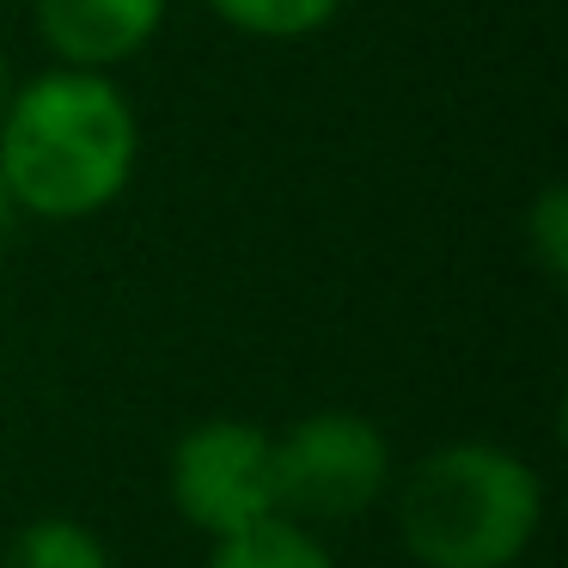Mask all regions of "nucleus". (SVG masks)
Instances as JSON below:
<instances>
[{
  "mask_svg": "<svg viewBox=\"0 0 568 568\" xmlns=\"http://www.w3.org/2000/svg\"><path fill=\"white\" fill-rule=\"evenodd\" d=\"M141 172V116L111 74L38 68L0 104V184L19 214L74 226L116 209Z\"/></svg>",
  "mask_w": 568,
  "mask_h": 568,
  "instance_id": "obj_1",
  "label": "nucleus"
},
{
  "mask_svg": "<svg viewBox=\"0 0 568 568\" xmlns=\"http://www.w3.org/2000/svg\"><path fill=\"white\" fill-rule=\"evenodd\" d=\"M392 519L422 568H514L544 531V477L501 440H440L392 477Z\"/></svg>",
  "mask_w": 568,
  "mask_h": 568,
  "instance_id": "obj_2",
  "label": "nucleus"
},
{
  "mask_svg": "<svg viewBox=\"0 0 568 568\" xmlns=\"http://www.w3.org/2000/svg\"><path fill=\"white\" fill-rule=\"evenodd\" d=\"M392 440L361 409H312L275 434V507L300 526H343L392 495Z\"/></svg>",
  "mask_w": 568,
  "mask_h": 568,
  "instance_id": "obj_3",
  "label": "nucleus"
},
{
  "mask_svg": "<svg viewBox=\"0 0 568 568\" xmlns=\"http://www.w3.org/2000/svg\"><path fill=\"white\" fill-rule=\"evenodd\" d=\"M165 495L178 519L202 538H226L257 519L282 514L275 507V434L245 416H209L178 434L165 458Z\"/></svg>",
  "mask_w": 568,
  "mask_h": 568,
  "instance_id": "obj_4",
  "label": "nucleus"
},
{
  "mask_svg": "<svg viewBox=\"0 0 568 568\" xmlns=\"http://www.w3.org/2000/svg\"><path fill=\"white\" fill-rule=\"evenodd\" d=\"M172 0H31V26H38L50 62L116 74L135 55L153 50L165 31Z\"/></svg>",
  "mask_w": 568,
  "mask_h": 568,
  "instance_id": "obj_5",
  "label": "nucleus"
},
{
  "mask_svg": "<svg viewBox=\"0 0 568 568\" xmlns=\"http://www.w3.org/2000/svg\"><path fill=\"white\" fill-rule=\"evenodd\" d=\"M202 568H343L331 556V544L312 526L287 514H270L245 531H226V538H209V562Z\"/></svg>",
  "mask_w": 568,
  "mask_h": 568,
  "instance_id": "obj_6",
  "label": "nucleus"
},
{
  "mask_svg": "<svg viewBox=\"0 0 568 568\" xmlns=\"http://www.w3.org/2000/svg\"><path fill=\"white\" fill-rule=\"evenodd\" d=\"M0 568H116V562L87 519L43 514V519H26V526L7 538Z\"/></svg>",
  "mask_w": 568,
  "mask_h": 568,
  "instance_id": "obj_7",
  "label": "nucleus"
},
{
  "mask_svg": "<svg viewBox=\"0 0 568 568\" xmlns=\"http://www.w3.org/2000/svg\"><path fill=\"white\" fill-rule=\"evenodd\" d=\"M226 31L257 43H306L324 26H336L343 0H202Z\"/></svg>",
  "mask_w": 568,
  "mask_h": 568,
  "instance_id": "obj_8",
  "label": "nucleus"
},
{
  "mask_svg": "<svg viewBox=\"0 0 568 568\" xmlns=\"http://www.w3.org/2000/svg\"><path fill=\"white\" fill-rule=\"evenodd\" d=\"M519 233H526V251H531V263H538V275L550 287H562L568 282V184L562 178H550V184L531 196Z\"/></svg>",
  "mask_w": 568,
  "mask_h": 568,
  "instance_id": "obj_9",
  "label": "nucleus"
},
{
  "mask_svg": "<svg viewBox=\"0 0 568 568\" xmlns=\"http://www.w3.org/2000/svg\"><path fill=\"white\" fill-rule=\"evenodd\" d=\"M13 221H19V209H13V196H7V184H0V245H7V233H13Z\"/></svg>",
  "mask_w": 568,
  "mask_h": 568,
  "instance_id": "obj_10",
  "label": "nucleus"
},
{
  "mask_svg": "<svg viewBox=\"0 0 568 568\" xmlns=\"http://www.w3.org/2000/svg\"><path fill=\"white\" fill-rule=\"evenodd\" d=\"M7 92H13V68H7V55H0V104H7Z\"/></svg>",
  "mask_w": 568,
  "mask_h": 568,
  "instance_id": "obj_11",
  "label": "nucleus"
}]
</instances>
